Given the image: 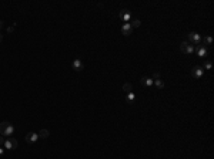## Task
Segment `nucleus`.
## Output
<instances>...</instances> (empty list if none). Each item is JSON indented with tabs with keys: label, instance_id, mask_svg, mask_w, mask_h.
<instances>
[{
	"label": "nucleus",
	"instance_id": "1",
	"mask_svg": "<svg viewBox=\"0 0 214 159\" xmlns=\"http://www.w3.org/2000/svg\"><path fill=\"white\" fill-rule=\"evenodd\" d=\"M14 132V127L10 124V122L7 121H3L0 122V135H3V136H12Z\"/></svg>",
	"mask_w": 214,
	"mask_h": 159
},
{
	"label": "nucleus",
	"instance_id": "2",
	"mask_svg": "<svg viewBox=\"0 0 214 159\" xmlns=\"http://www.w3.org/2000/svg\"><path fill=\"white\" fill-rule=\"evenodd\" d=\"M180 50H181V53H184V54L190 56V54H194L195 47L193 44H190L188 41H183L181 44H180Z\"/></svg>",
	"mask_w": 214,
	"mask_h": 159
},
{
	"label": "nucleus",
	"instance_id": "3",
	"mask_svg": "<svg viewBox=\"0 0 214 159\" xmlns=\"http://www.w3.org/2000/svg\"><path fill=\"white\" fill-rule=\"evenodd\" d=\"M188 43H190V44H193V45H200L201 36L198 34V33H195V32L188 33Z\"/></svg>",
	"mask_w": 214,
	"mask_h": 159
},
{
	"label": "nucleus",
	"instance_id": "4",
	"mask_svg": "<svg viewBox=\"0 0 214 159\" xmlns=\"http://www.w3.org/2000/svg\"><path fill=\"white\" fill-rule=\"evenodd\" d=\"M3 148L13 151V149H16V148H17V141L14 139L13 136H7L6 141H4V145H3Z\"/></svg>",
	"mask_w": 214,
	"mask_h": 159
},
{
	"label": "nucleus",
	"instance_id": "5",
	"mask_svg": "<svg viewBox=\"0 0 214 159\" xmlns=\"http://www.w3.org/2000/svg\"><path fill=\"white\" fill-rule=\"evenodd\" d=\"M120 20L121 21H124V23H129L130 19H131V13H130V10H127V9H123V10H120Z\"/></svg>",
	"mask_w": 214,
	"mask_h": 159
},
{
	"label": "nucleus",
	"instance_id": "6",
	"mask_svg": "<svg viewBox=\"0 0 214 159\" xmlns=\"http://www.w3.org/2000/svg\"><path fill=\"white\" fill-rule=\"evenodd\" d=\"M204 74V70H203V67L200 65H194L193 68H191V75L194 77V78H201Z\"/></svg>",
	"mask_w": 214,
	"mask_h": 159
},
{
	"label": "nucleus",
	"instance_id": "7",
	"mask_svg": "<svg viewBox=\"0 0 214 159\" xmlns=\"http://www.w3.org/2000/svg\"><path fill=\"white\" fill-rule=\"evenodd\" d=\"M39 141V134H36V132H29L26 135V142L27 144H34V142H37Z\"/></svg>",
	"mask_w": 214,
	"mask_h": 159
},
{
	"label": "nucleus",
	"instance_id": "8",
	"mask_svg": "<svg viewBox=\"0 0 214 159\" xmlns=\"http://www.w3.org/2000/svg\"><path fill=\"white\" fill-rule=\"evenodd\" d=\"M194 53L198 56V57H206V56H207V47H206L204 44H203V45H197V48H195Z\"/></svg>",
	"mask_w": 214,
	"mask_h": 159
},
{
	"label": "nucleus",
	"instance_id": "9",
	"mask_svg": "<svg viewBox=\"0 0 214 159\" xmlns=\"http://www.w3.org/2000/svg\"><path fill=\"white\" fill-rule=\"evenodd\" d=\"M133 33V27H131V24L130 23H124L123 27H121V34H124V36H130Z\"/></svg>",
	"mask_w": 214,
	"mask_h": 159
},
{
	"label": "nucleus",
	"instance_id": "10",
	"mask_svg": "<svg viewBox=\"0 0 214 159\" xmlns=\"http://www.w3.org/2000/svg\"><path fill=\"white\" fill-rule=\"evenodd\" d=\"M84 68V65H83V63L80 61V58H76L74 61H73V70L74 71H81Z\"/></svg>",
	"mask_w": 214,
	"mask_h": 159
},
{
	"label": "nucleus",
	"instance_id": "11",
	"mask_svg": "<svg viewBox=\"0 0 214 159\" xmlns=\"http://www.w3.org/2000/svg\"><path fill=\"white\" fill-rule=\"evenodd\" d=\"M140 81H141V84L144 87H153V78H150V77H147V75L141 77Z\"/></svg>",
	"mask_w": 214,
	"mask_h": 159
},
{
	"label": "nucleus",
	"instance_id": "12",
	"mask_svg": "<svg viewBox=\"0 0 214 159\" xmlns=\"http://www.w3.org/2000/svg\"><path fill=\"white\" fill-rule=\"evenodd\" d=\"M49 135H50L49 129H41V131L39 132V139H47Z\"/></svg>",
	"mask_w": 214,
	"mask_h": 159
},
{
	"label": "nucleus",
	"instance_id": "13",
	"mask_svg": "<svg viewBox=\"0 0 214 159\" xmlns=\"http://www.w3.org/2000/svg\"><path fill=\"white\" fill-rule=\"evenodd\" d=\"M123 91L126 92V94L131 92V91H133V85H131L130 83H124V84H123Z\"/></svg>",
	"mask_w": 214,
	"mask_h": 159
},
{
	"label": "nucleus",
	"instance_id": "14",
	"mask_svg": "<svg viewBox=\"0 0 214 159\" xmlns=\"http://www.w3.org/2000/svg\"><path fill=\"white\" fill-rule=\"evenodd\" d=\"M153 85H156L157 88H164V83H163L161 78H158V80H153Z\"/></svg>",
	"mask_w": 214,
	"mask_h": 159
},
{
	"label": "nucleus",
	"instance_id": "15",
	"mask_svg": "<svg viewBox=\"0 0 214 159\" xmlns=\"http://www.w3.org/2000/svg\"><path fill=\"white\" fill-rule=\"evenodd\" d=\"M126 97H127V101H129L130 104L136 100V94H134L133 91H131V92H129V94H126Z\"/></svg>",
	"mask_w": 214,
	"mask_h": 159
},
{
	"label": "nucleus",
	"instance_id": "16",
	"mask_svg": "<svg viewBox=\"0 0 214 159\" xmlns=\"http://www.w3.org/2000/svg\"><path fill=\"white\" fill-rule=\"evenodd\" d=\"M211 43H213V37H211V36H206V37H204V45L206 44L211 45Z\"/></svg>",
	"mask_w": 214,
	"mask_h": 159
},
{
	"label": "nucleus",
	"instance_id": "17",
	"mask_svg": "<svg viewBox=\"0 0 214 159\" xmlns=\"http://www.w3.org/2000/svg\"><path fill=\"white\" fill-rule=\"evenodd\" d=\"M211 67H213V64H211V61H204V64H203V70L206 68V70H211Z\"/></svg>",
	"mask_w": 214,
	"mask_h": 159
},
{
	"label": "nucleus",
	"instance_id": "18",
	"mask_svg": "<svg viewBox=\"0 0 214 159\" xmlns=\"http://www.w3.org/2000/svg\"><path fill=\"white\" fill-rule=\"evenodd\" d=\"M130 24H131V27H133V29H136V27H140L141 21H140L138 19H136V20H133V23H130Z\"/></svg>",
	"mask_w": 214,
	"mask_h": 159
},
{
	"label": "nucleus",
	"instance_id": "19",
	"mask_svg": "<svg viewBox=\"0 0 214 159\" xmlns=\"http://www.w3.org/2000/svg\"><path fill=\"white\" fill-rule=\"evenodd\" d=\"M4 141H6V136L0 135V147H3V145H4Z\"/></svg>",
	"mask_w": 214,
	"mask_h": 159
},
{
	"label": "nucleus",
	"instance_id": "20",
	"mask_svg": "<svg viewBox=\"0 0 214 159\" xmlns=\"http://www.w3.org/2000/svg\"><path fill=\"white\" fill-rule=\"evenodd\" d=\"M158 78H160V74H158V73H154V74H153V80H158Z\"/></svg>",
	"mask_w": 214,
	"mask_h": 159
},
{
	"label": "nucleus",
	"instance_id": "21",
	"mask_svg": "<svg viewBox=\"0 0 214 159\" xmlns=\"http://www.w3.org/2000/svg\"><path fill=\"white\" fill-rule=\"evenodd\" d=\"M4 155V149H3V147H0V156H3Z\"/></svg>",
	"mask_w": 214,
	"mask_h": 159
},
{
	"label": "nucleus",
	"instance_id": "22",
	"mask_svg": "<svg viewBox=\"0 0 214 159\" xmlns=\"http://www.w3.org/2000/svg\"><path fill=\"white\" fill-rule=\"evenodd\" d=\"M1 27H3V21L0 20V29H1Z\"/></svg>",
	"mask_w": 214,
	"mask_h": 159
},
{
	"label": "nucleus",
	"instance_id": "23",
	"mask_svg": "<svg viewBox=\"0 0 214 159\" xmlns=\"http://www.w3.org/2000/svg\"><path fill=\"white\" fill-rule=\"evenodd\" d=\"M1 41H3V36L0 34V43H1Z\"/></svg>",
	"mask_w": 214,
	"mask_h": 159
}]
</instances>
